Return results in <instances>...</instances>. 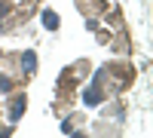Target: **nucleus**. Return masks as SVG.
Returning a JSON list of instances; mask_svg holds the SVG:
<instances>
[{
  "label": "nucleus",
  "instance_id": "obj_1",
  "mask_svg": "<svg viewBox=\"0 0 153 138\" xmlns=\"http://www.w3.org/2000/svg\"><path fill=\"white\" fill-rule=\"evenodd\" d=\"M135 77H138L135 65H132V61H123V58L107 61V65H101L98 71H92V83L104 92V98L129 92L132 86H135Z\"/></svg>",
  "mask_w": 153,
  "mask_h": 138
},
{
  "label": "nucleus",
  "instance_id": "obj_2",
  "mask_svg": "<svg viewBox=\"0 0 153 138\" xmlns=\"http://www.w3.org/2000/svg\"><path fill=\"white\" fill-rule=\"evenodd\" d=\"M89 74H92V58H76L74 65L61 68L58 80H55V92H76Z\"/></svg>",
  "mask_w": 153,
  "mask_h": 138
},
{
  "label": "nucleus",
  "instance_id": "obj_3",
  "mask_svg": "<svg viewBox=\"0 0 153 138\" xmlns=\"http://www.w3.org/2000/svg\"><path fill=\"white\" fill-rule=\"evenodd\" d=\"M25 107H28V92H25V86H19V89H12L6 95V104H3V120L6 123H16L25 117Z\"/></svg>",
  "mask_w": 153,
  "mask_h": 138
},
{
  "label": "nucleus",
  "instance_id": "obj_4",
  "mask_svg": "<svg viewBox=\"0 0 153 138\" xmlns=\"http://www.w3.org/2000/svg\"><path fill=\"white\" fill-rule=\"evenodd\" d=\"M37 74V52L34 49H19V86H28Z\"/></svg>",
  "mask_w": 153,
  "mask_h": 138
},
{
  "label": "nucleus",
  "instance_id": "obj_5",
  "mask_svg": "<svg viewBox=\"0 0 153 138\" xmlns=\"http://www.w3.org/2000/svg\"><path fill=\"white\" fill-rule=\"evenodd\" d=\"M58 120H61V135H76V132H83L86 123H89L86 110H76V107H71L68 114L58 117Z\"/></svg>",
  "mask_w": 153,
  "mask_h": 138
},
{
  "label": "nucleus",
  "instance_id": "obj_6",
  "mask_svg": "<svg viewBox=\"0 0 153 138\" xmlns=\"http://www.w3.org/2000/svg\"><path fill=\"white\" fill-rule=\"evenodd\" d=\"M19 28L16 19V0H0V34H9Z\"/></svg>",
  "mask_w": 153,
  "mask_h": 138
},
{
  "label": "nucleus",
  "instance_id": "obj_7",
  "mask_svg": "<svg viewBox=\"0 0 153 138\" xmlns=\"http://www.w3.org/2000/svg\"><path fill=\"white\" fill-rule=\"evenodd\" d=\"M107 46H110L117 55H132L135 43H132V37H129V28H126V31H113V37H110Z\"/></svg>",
  "mask_w": 153,
  "mask_h": 138
},
{
  "label": "nucleus",
  "instance_id": "obj_8",
  "mask_svg": "<svg viewBox=\"0 0 153 138\" xmlns=\"http://www.w3.org/2000/svg\"><path fill=\"white\" fill-rule=\"evenodd\" d=\"M71 107H76V92H55V101H52V114H55V120L65 117Z\"/></svg>",
  "mask_w": 153,
  "mask_h": 138
},
{
  "label": "nucleus",
  "instance_id": "obj_9",
  "mask_svg": "<svg viewBox=\"0 0 153 138\" xmlns=\"http://www.w3.org/2000/svg\"><path fill=\"white\" fill-rule=\"evenodd\" d=\"M76 9H80V16H104L107 12V0H74Z\"/></svg>",
  "mask_w": 153,
  "mask_h": 138
},
{
  "label": "nucleus",
  "instance_id": "obj_10",
  "mask_svg": "<svg viewBox=\"0 0 153 138\" xmlns=\"http://www.w3.org/2000/svg\"><path fill=\"white\" fill-rule=\"evenodd\" d=\"M76 98H83V107H98L101 101H107V98H104V92H101L95 83H89L86 89H83V95H76Z\"/></svg>",
  "mask_w": 153,
  "mask_h": 138
},
{
  "label": "nucleus",
  "instance_id": "obj_11",
  "mask_svg": "<svg viewBox=\"0 0 153 138\" xmlns=\"http://www.w3.org/2000/svg\"><path fill=\"white\" fill-rule=\"evenodd\" d=\"M92 129H95V135H120V132H123V123H117V120H104V117H101Z\"/></svg>",
  "mask_w": 153,
  "mask_h": 138
},
{
  "label": "nucleus",
  "instance_id": "obj_12",
  "mask_svg": "<svg viewBox=\"0 0 153 138\" xmlns=\"http://www.w3.org/2000/svg\"><path fill=\"white\" fill-rule=\"evenodd\" d=\"M40 22H43L46 31H58V28H61V19H58L55 9H43V12H40Z\"/></svg>",
  "mask_w": 153,
  "mask_h": 138
},
{
  "label": "nucleus",
  "instance_id": "obj_13",
  "mask_svg": "<svg viewBox=\"0 0 153 138\" xmlns=\"http://www.w3.org/2000/svg\"><path fill=\"white\" fill-rule=\"evenodd\" d=\"M12 89H19V83H16V77H12V74H6L3 68H0V95H9Z\"/></svg>",
  "mask_w": 153,
  "mask_h": 138
},
{
  "label": "nucleus",
  "instance_id": "obj_14",
  "mask_svg": "<svg viewBox=\"0 0 153 138\" xmlns=\"http://www.w3.org/2000/svg\"><path fill=\"white\" fill-rule=\"evenodd\" d=\"M110 37H113L110 28H101V25L95 28V43H98V46H107V43H110Z\"/></svg>",
  "mask_w": 153,
  "mask_h": 138
},
{
  "label": "nucleus",
  "instance_id": "obj_15",
  "mask_svg": "<svg viewBox=\"0 0 153 138\" xmlns=\"http://www.w3.org/2000/svg\"><path fill=\"white\" fill-rule=\"evenodd\" d=\"M0 65H3V49H0Z\"/></svg>",
  "mask_w": 153,
  "mask_h": 138
},
{
  "label": "nucleus",
  "instance_id": "obj_16",
  "mask_svg": "<svg viewBox=\"0 0 153 138\" xmlns=\"http://www.w3.org/2000/svg\"><path fill=\"white\" fill-rule=\"evenodd\" d=\"M0 123H3V107H0Z\"/></svg>",
  "mask_w": 153,
  "mask_h": 138
}]
</instances>
